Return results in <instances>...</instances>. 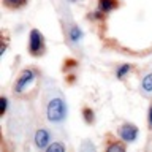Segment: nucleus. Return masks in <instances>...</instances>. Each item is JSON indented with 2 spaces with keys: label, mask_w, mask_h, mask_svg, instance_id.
Returning <instances> with one entry per match:
<instances>
[{
  "label": "nucleus",
  "mask_w": 152,
  "mask_h": 152,
  "mask_svg": "<svg viewBox=\"0 0 152 152\" xmlns=\"http://www.w3.org/2000/svg\"><path fill=\"white\" fill-rule=\"evenodd\" d=\"M149 127L152 128V106L149 108Z\"/></svg>",
  "instance_id": "15"
},
{
  "label": "nucleus",
  "mask_w": 152,
  "mask_h": 152,
  "mask_svg": "<svg viewBox=\"0 0 152 152\" xmlns=\"http://www.w3.org/2000/svg\"><path fill=\"white\" fill-rule=\"evenodd\" d=\"M119 136L127 142H133L138 136V128L133 124H125V125L119 128Z\"/></svg>",
  "instance_id": "4"
},
{
  "label": "nucleus",
  "mask_w": 152,
  "mask_h": 152,
  "mask_svg": "<svg viewBox=\"0 0 152 152\" xmlns=\"http://www.w3.org/2000/svg\"><path fill=\"white\" fill-rule=\"evenodd\" d=\"M51 138H49V132L45 130V128H40L35 133V146L38 149H46L48 144H49Z\"/></svg>",
  "instance_id": "5"
},
{
  "label": "nucleus",
  "mask_w": 152,
  "mask_h": 152,
  "mask_svg": "<svg viewBox=\"0 0 152 152\" xmlns=\"http://www.w3.org/2000/svg\"><path fill=\"white\" fill-rule=\"evenodd\" d=\"M141 87H142V92L144 94H152V73L146 75L144 78H142Z\"/></svg>",
  "instance_id": "8"
},
{
  "label": "nucleus",
  "mask_w": 152,
  "mask_h": 152,
  "mask_svg": "<svg viewBox=\"0 0 152 152\" xmlns=\"http://www.w3.org/2000/svg\"><path fill=\"white\" fill-rule=\"evenodd\" d=\"M7 106H8V100L5 98V97H2V100H0V111H2V114H5Z\"/></svg>",
  "instance_id": "14"
},
{
  "label": "nucleus",
  "mask_w": 152,
  "mask_h": 152,
  "mask_svg": "<svg viewBox=\"0 0 152 152\" xmlns=\"http://www.w3.org/2000/svg\"><path fill=\"white\" fill-rule=\"evenodd\" d=\"M124 151H125V147L122 144H119V142H114V144L108 146V152H124Z\"/></svg>",
  "instance_id": "12"
},
{
  "label": "nucleus",
  "mask_w": 152,
  "mask_h": 152,
  "mask_svg": "<svg viewBox=\"0 0 152 152\" xmlns=\"http://www.w3.org/2000/svg\"><path fill=\"white\" fill-rule=\"evenodd\" d=\"M27 3V0H3V5L11 10H18V8H22L24 5Z\"/></svg>",
  "instance_id": "9"
},
{
  "label": "nucleus",
  "mask_w": 152,
  "mask_h": 152,
  "mask_svg": "<svg viewBox=\"0 0 152 152\" xmlns=\"http://www.w3.org/2000/svg\"><path fill=\"white\" fill-rule=\"evenodd\" d=\"M65 151V146L60 144V142H54V144L48 146V152H64Z\"/></svg>",
  "instance_id": "11"
},
{
  "label": "nucleus",
  "mask_w": 152,
  "mask_h": 152,
  "mask_svg": "<svg viewBox=\"0 0 152 152\" xmlns=\"http://www.w3.org/2000/svg\"><path fill=\"white\" fill-rule=\"evenodd\" d=\"M46 117L48 121L52 124H60L66 117V104L64 102V98L54 97L49 100L46 106Z\"/></svg>",
  "instance_id": "1"
},
{
  "label": "nucleus",
  "mask_w": 152,
  "mask_h": 152,
  "mask_svg": "<svg viewBox=\"0 0 152 152\" xmlns=\"http://www.w3.org/2000/svg\"><path fill=\"white\" fill-rule=\"evenodd\" d=\"M83 114H84V121L87 122V124H90V122H94V111H92V109L86 108L84 111H83Z\"/></svg>",
  "instance_id": "13"
},
{
  "label": "nucleus",
  "mask_w": 152,
  "mask_h": 152,
  "mask_svg": "<svg viewBox=\"0 0 152 152\" xmlns=\"http://www.w3.org/2000/svg\"><path fill=\"white\" fill-rule=\"evenodd\" d=\"M33 79H35V71H33V70H24L22 73L19 75L16 84H14V92H16V94H22L24 90H26L28 86L33 83Z\"/></svg>",
  "instance_id": "3"
},
{
  "label": "nucleus",
  "mask_w": 152,
  "mask_h": 152,
  "mask_svg": "<svg viewBox=\"0 0 152 152\" xmlns=\"http://www.w3.org/2000/svg\"><path fill=\"white\" fill-rule=\"evenodd\" d=\"M83 37H84V33H83V30H81L78 26H73V27L68 30V38H70L71 43H75V45L83 40Z\"/></svg>",
  "instance_id": "6"
},
{
  "label": "nucleus",
  "mask_w": 152,
  "mask_h": 152,
  "mask_svg": "<svg viewBox=\"0 0 152 152\" xmlns=\"http://www.w3.org/2000/svg\"><path fill=\"white\" fill-rule=\"evenodd\" d=\"M117 8V0H98V10L102 13H108Z\"/></svg>",
  "instance_id": "7"
},
{
  "label": "nucleus",
  "mask_w": 152,
  "mask_h": 152,
  "mask_svg": "<svg viewBox=\"0 0 152 152\" xmlns=\"http://www.w3.org/2000/svg\"><path fill=\"white\" fill-rule=\"evenodd\" d=\"M130 70H132V65H128V64H125V65H121V66L117 68V71H116V76H117L119 79H122L124 76H125V75H127Z\"/></svg>",
  "instance_id": "10"
},
{
  "label": "nucleus",
  "mask_w": 152,
  "mask_h": 152,
  "mask_svg": "<svg viewBox=\"0 0 152 152\" xmlns=\"http://www.w3.org/2000/svg\"><path fill=\"white\" fill-rule=\"evenodd\" d=\"M28 51L32 56H41L45 52V38L43 33L37 28L30 32V40H28Z\"/></svg>",
  "instance_id": "2"
}]
</instances>
